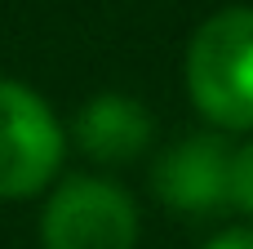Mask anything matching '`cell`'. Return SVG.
I'll list each match as a JSON object with an SVG mask.
<instances>
[{
    "label": "cell",
    "mask_w": 253,
    "mask_h": 249,
    "mask_svg": "<svg viewBox=\"0 0 253 249\" xmlns=\"http://www.w3.org/2000/svg\"><path fill=\"white\" fill-rule=\"evenodd\" d=\"M205 249H253V227H231V232L213 236Z\"/></svg>",
    "instance_id": "cell-7"
},
{
    "label": "cell",
    "mask_w": 253,
    "mask_h": 249,
    "mask_svg": "<svg viewBox=\"0 0 253 249\" xmlns=\"http://www.w3.org/2000/svg\"><path fill=\"white\" fill-rule=\"evenodd\" d=\"M76 147L98 165H129L156 143V116L133 94H93L71 120Z\"/></svg>",
    "instance_id": "cell-5"
},
{
    "label": "cell",
    "mask_w": 253,
    "mask_h": 249,
    "mask_svg": "<svg viewBox=\"0 0 253 249\" xmlns=\"http://www.w3.org/2000/svg\"><path fill=\"white\" fill-rule=\"evenodd\" d=\"M236 147L222 134H187L169 143L151 165V187L173 214H213L231 205Z\"/></svg>",
    "instance_id": "cell-4"
},
{
    "label": "cell",
    "mask_w": 253,
    "mask_h": 249,
    "mask_svg": "<svg viewBox=\"0 0 253 249\" xmlns=\"http://www.w3.org/2000/svg\"><path fill=\"white\" fill-rule=\"evenodd\" d=\"M40 245L44 249H138V205L111 178L71 174L44 200Z\"/></svg>",
    "instance_id": "cell-3"
},
{
    "label": "cell",
    "mask_w": 253,
    "mask_h": 249,
    "mask_svg": "<svg viewBox=\"0 0 253 249\" xmlns=\"http://www.w3.org/2000/svg\"><path fill=\"white\" fill-rule=\"evenodd\" d=\"M182 76L209 125L227 134L253 129V4L218 9L196 27Z\"/></svg>",
    "instance_id": "cell-1"
},
{
    "label": "cell",
    "mask_w": 253,
    "mask_h": 249,
    "mask_svg": "<svg viewBox=\"0 0 253 249\" xmlns=\"http://www.w3.org/2000/svg\"><path fill=\"white\" fill-rule=\"evenodd\" d=\"M67 156V134L53 107L22 80L0 76V200L44 192Z\"/></svg>",
    "instance_id": "cell-2"
},
{
    "label": "cell",
    "mask_w": 253,
    "mask_h": 249,
    "mask_svg": "<svg viewBox=\"0 0 253 249\" xmlns=\"http://www.w3.org/2000/svg\"><path fill=\"white\" fill-rule=\"evenodd\" d=\"M231 205H240L253 218V138L236 147V183H231Z\"/></svg>",
    "instance_id": "cell-6"
}]
</instances>
